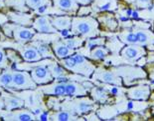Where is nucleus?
I'll list each match as a JSON object with an SVG mask.
<instances>
[{
  "label": "nucleus",
  "mask_w": 154,
  "mask_h": 121,
  "mask_svg": "<svg viewBox=\"0 0 154 121\" xmlns=\"http://www.w3.org/2000/svg\"><path fill=\"white\" fill-rule=\"evenodd\" d=\"M71 32L73 35L87 39L97 37L100 34V23L97 19L94 16L74 15L72 20Z\"/></svg>",
  "instance_id": "f257e3e1"
},
{
  "label": "nucleus",
  "mask_w": 154,
  "mask_h": 121,
  "mask_svg": "<svg viewBox=\"0 0 154 121\" xmlns=\"http://www.w3.org/2000/svg\"><path fill=\"white\" fill-rule=\"evenodd\" d=\"M59 63L69 70L70 72L84 77L90 78L94 72L97 66L93 63V60L88 59L86 56L79 53H75L64 59H61Z\"/></svg>",
  "instance_id": "f03ea898"
},
{
  "label": "nucleus",
  "mask_w": 154,
  "mask_h": 121,
  "mask_svg": "<svg viewBox=\"0 0 154 121\" xmlns=\"http://www.w3.org/2000/svg\"><path fill=\"white\" fill-rule=\"evenodd\" d=\"M97 108V102L88 95L69 98V99L61 103V109L71 111V112L77 114L79 116L93 113V111H94Z\"/></svg>",
  "instance_id": "7ed1b4c3"
},
{
  "label": "nucleus",
  "mask_w": 154,
  "mask_h": 121,
  "mask_svg": "<svg viewBox=\"0 0 154 121\" xmlns=\"http://www.w3.org/2000/svg\"><path fill=\"white\" fill-rule=\"evenodd\" d=\"M114 72L122 78L124 80V84H127L129 81H136L139 79H146L148 77V74L145 70L141 67L137 66H128V65H124V66H114L111 67Z\"/></svg>",
  "instance_id": "20e7f679"
},
{
  "label": "nucleus",
  "mask_w": 154,
  "mask_h": 121,
  "mask_svg": "<svg viewBox=\"0 0 154 121\" xmlns=\"http://www.w3.org/2000/svg\"><path fill=\"white\" fill-rule=\"evenodd\" d=\"M38 85L33 80L28 71L13 70V80L10 89L13 90H33Z\"/></svg>",
  "instance_id": "39448f33"
},
{
  "label": "nucleus",
  "mask_w": 154,
  "mask_h": 121,
  "mask_svg": "<svg viewBox=\"0 0 154 121\" xmlns=\"http://www.w3.org/2000/svg\"><path fill=\"white\" fill-rule=\"evenodd\" d=\"M91 79L97 80L106 85H117L123 86V81L119 75H117L111 69H106L103 67H97L91 75Z\"/></svg>",
  "instance_id": "423d86ee"
},
{
  "label": "nucleus",
  "mask_w": 154,
  "mask_h": 121,
  "mask_svg": "<svg viewBox=\"0 0 154 121\" xmlns=\"http://www.w3.org/2000/svg\"><path fill=\"white\" fill-rule=\"evenodd\" d=\"M147 54L145 47L138 44L125 45L120 50V56L126 61V63H136L139 59L143 58Z\"/></svg>",
  "instance_id": "0eeeda50"
},
{
  "label": "nucleus",
  "mask_w": 154,
  "mask_h": 121,
  "mask_svg": "<svg viewBox=\"0 0 154 121\" xmlns=\"http://www.w3.org/2000/svg\"><path fill=\"white\" fill-rule=\"evenodd\" d=\"M36 33H37V31L32 26H24V25H19L14 23L12 38L17 41L18 43L24 45L33 40Z\"/></svg>",
  "instance_id": "6e6552de"
},
{
  "label": "nucleus",
  "mask_w": 154,
  "mask_h": 121,
  "mask_svg": "<svg viewBox=\"0 0 154 121\" xmlns=\"http://www.w3.org/2000/svg\"><path fill=\"white\" fill-rule=\"evenodd\" d=\"M31 76L37 85H45L55 80L48 65H38L30 70Z\"/></svg>",
  "instance_id": "1a4fd4ad"
},
{
  "label": "nucleus",
  "mask_w": 154,
  "mask_h": 121,
  "mask_svg": "<svg viewBox=\"0 0 154 121\" xmlns=\"http://www.w3.org/2000/svg\"><path fill=\"white\" fill-rule=\"evenodd\" d=\"M151 89L148 84H140L131 86L126 89V96L129 100L146 101L150 98Z\"/></svg>",
  "instance_id": "9d476101"
},
{
  "label": "nucleus",
  "mask_w": 154,
  "mask_h": 121,
  "mask_svg": "<svg viewBox=\"0 0 154 121\" xmlns=\"http://www.w3.org/2000/svg\"><path fill=\"white\" fill-rule=\"evenodd\" d=\"M32 27L38 33L54 34L59 32L52 24L50 15H40L35 17L33 19V22H32Z\"/></svg>",
  "instance_id": "9b49d317"
},
{
  "label": "nucleus",
  "mask_w": 154,
  "mask_h": 121,
  "mask_svg": "<svg viewBox=\"0 0 154 121\" xmlns=\"http://www.w3.org/2000/svg\"><path fill=\"white\" fill-rule=\"evenodd\" d=\"M97 19L100 23V29L103 30L113 32L119 28V21H117L116 16L110 11L100 12L97 16Z\"/></svg>",
  "instance_id": "f8f14e48"
},
{
  "label": "nucleus",
  "mask_w": 154,
  "mask_h": 121,
  "mask_svg": "<svg viewBox=\"0 0 154 121\" xmlns=\"http://www.w3.org/2000/svg\"><path fill=\"white\" fill-rule=\"evenodd\" d=\"M90 91L84 86L83 83L75 80H67L66 81V97L73 98V97H80L88 95Z\"/></svg>",
  "instance_id": "ddd939ff"
},
{
  "label": "nucleus",
  "mask_w": 154,
  "mask_h": 121,
  "mask_svg": "<svg viewBox=\"0 0 154 121\" xmlns=\"http://www.w3.org/2000/svg\"><path fill=\"white\" fill-rule=\"evenodd\" d=\"M133 29L136 34L137 44L147 48L154 46V31L150 30L149 28L141 27H135Z\"/></svg>",
  "instance_id": "4468645a"
},
{
  "label": "nucleus",
  "mask_w": 154,
  "mask_h": 121,
  "mask_svg": "<svg viewBox=\"0 0 154 121\" xmlns=\"http://www.w3.org/2000/svg\"><path fill=\"white\" fill-rule=\"evenodd\" d=\"M20 55L23 58V61L29 62V63L39 62L43 59V57H42V55L40 54L37 47L32 43H30V42L27 44H24V46L20 50Z\"/></svg>",
  "instance_id": "2eb2a0df"
},
{
  "label": "nucleus",
  "mask_w": 154,
  "mask_h": 121,
  "mask_svg": "<svg viewBox=\"0 0 154 121\" xmlns=\"http://www.w3.org/2000/svg\"><path fill=\"white\" fill-rule=\"evenodd\" d=\"M51 46L53 48V51L56 55V57H57L59 60L71 56V55L76 53V51H77L69 47L64 42L63 39H57V40L53 41L51 43Z\"/></svg>",
  "instance_id": "dca6fc26"
},
{
  "label": "nucleus",
  "mask_w": 154,
  "mask_h": 121,
  "mask_svg": "<svg viewBox=\"0 0 154 121\" xmlns=\"http://www.w3.org/2000/svg\"><path fill=\"white\" fill-rule=\"evenodd\" d=\"M52 1L54 8L73 16L77 15V12L80 8V5L76 0H52Z\"/></svg>",
  "instance_id": "f3484780"
},
{
  "label": "nucleus",
  "mask_w": 154,
  "mask_h": 121,
  "mask_svg": "<svg viewBox=\"0 0 154 121\" xmlns=\"http://www.w3.org/2000/svg\"><path fill=\"white\" fill-rule=\"evenodd\" d=\"M6 120H17V121H32L37 120V116L34 112L28 109H15L9 111V113L4 116Z\"/></svg>",
  "instance_id": "a211bd4d"
},
{
  "label": "nucleus",
  "mask_w": 154,
  "mask_h": 121,
  "mask_svg": "<svg viewBox=\"0 0 154 121\" xmlns=\"http://www.w3.org/2000/svg\"><path fill=\"white\" fill-rule=\"evenodd\" d=\"M50 17L52 24L59 32L64 30H71L72 20H73L72 15H50Z\"/></svg>",
  "instance_id": "6ab92c4d"
},
{
  "label": "nucleus",
  "mask_w": 154,
  "mask_h": 121,
  "mask_svg": "<svg viewBox=\"0 0 154 121\" xmlns=\"http://www.w3.org/2000/svg\"><path fill=\"white\" fill-rule=\"evenodd\" d=\"M48 67L50 69L52 75L54 76L55 80H59V81H66L69 80L70 78V71L67 70L63 65H61L60 63H57V62H53L52 63L48 64Z\"/></svg>",
  "instance_id": "aec40b11"
},
{
  "label": "nucleus",
  "mask_w": 154,
  "mask_h": 121,
  "mask_svg": "<svg viewBox=\"0 0 154 121\" xmlns=\"http://www.w3.org/2000/svg\"><path fill=\"white\" fill-rule=\"evenodd\" d=\"M91 98L96 101L97 103L100 104H106L109 101L110 94L109 91L106 90V88L101 87V86H94L90 91Z\"/></svg>",
  "instance_id": "412c9836"
},
{
  "label": "nucleus",
  "mask_w": 154,
  "mask_h": 121,
  "mask_svg": "<svg viewBox=\"0 0 154 121\" xmlns=\"http://www.w3.org/2000/svg\"><path fill=\"white\" fill-rule=\"evenodd\" d=\"M8 17L11 22H14V23L19 25L29 26L32 25V22H33L31 20L32 16L30 14H26V12L13 10L11 12H8Z\"/></svg>",
  "instance_id": "4be33fe9"
},
{
  "label": "nucleus",
  "mask_w": 154,
  "mask_h": 121,
  "mask_svg": "<svg viewBox=\"0 0 154 121\" xmlns=\"http://www.w3.org/2000/svg\"><path fill=\"white\" fill-rule=\"evenodd\" d=\"M81 119L80 116L77 114H74L71 111L60 109V110H53L50 112V120L55 121H68V120H79Z\"/></svg>",
  "instance_id": "5701e85b"
},
{
  "label": "nucleus",
  "mask_w": 154,
  "mask_h": 121,
  "mask_svg": "<svg viewBox=\"0 0 154 121\" xmlns=\"http://www.w3.org/2000/svg\"><path fill=\"white\" fill-rule=\"evenodd\" d=\"M3 99H4V106L5 109L7 111L19 109V108H24L25 102L19 97L13 96L11 94H3Z\"/></svg>",
  "instance_id": "b1692460"
},
{
  "label": "nucleus",
  "mask_w": 154,
  "mask_h": 121,
  "mask_svg": "<svg viewBox=\"0 0 154 121\" xmlns=\"http://www.w3.org/2000/svg\"><path fill=\"white\" fill-rule=\"evenodd\" d=\"M117 37H119V41L122 44L125 45H132V44H137V38H136V34L135 31H134L133 28H125L123 30H121L117 34Z\"/></svg>",
  "instance_id": "393cba45"
},
{
  "label": "nucleus",
  "mask_w": 154,
  "mask_h": 121,
  "mask_svg": "<svg viewBox=\"0 0 154 121\" xmlns=\"http://www.w3.org/2000/svg\"><path fill=\"white\" fill-rule=\"evenodd\" d=\"M31 43L37 47L40 54L42 55V57H43V59H56L57 58L51 44H48L46 42H42V41H35V42H31Z\"/></svg>",
  "instance_id": "a878e982"
},
{
  "label": "nucleus",
  "mask_w": 154,
  "mask_h": 121,
  "mask_svg": "<svg viewBox=\"0 0 154 121\" xmlns=\"http://www.w3.org/2000/svg\"><path fill=\"white\" fill-rule=\"evenodd\" d=\"M109 49L106 47V45H100L91 49L90 58L93 61H103L109 56Z\"/></svg>",
  "instance_id": "bb28decb"
},
{
  "label": "nucleus",
  "mask_w": 154,
  "mask_h": 121,
  "mask_svg": "<svg viewBox=\"0 0 154 121\" xmlns=\"http://www.w3.org/2000/svg\"><path fill=\"white\" fill-rule=\"evenodd\" d=\"M26 4L31 10L42 11L47 8L53 7L52 0H25Z\"/></svg>",
  "instance_id": "cd10ccee"
},
{
  "label": "nucleus",
  "mask_w": 154,
  "mask_h": 121,
  "mask_svg": "<svg viewBox=\"0 0 154 121\" xmlns=\"http://www.w3.org/2000/svg\"><path fill=\"white\" fill-rule=\"evenodd\" d=\"M64 40V42L70 48L74 49V50H77V49L83 47V45L86 43V39L80 36H77V35H73L72 36H68L65 38H62Z\"/></svg>",
  "instance_id": "c85d7f7f"
},
{
  "label": "nucleus",
  "mask_w": 154,
  "mask_h": 121,
  "mask_svg": "<svg viewBox=\"0 0 154 121\" xmlns=\"http://www.w3.org/2000/svg\"><path fill=\"white\" fill-rule=\"evenodd\" d=\"M6 6L10 7L14 11L20 12H28L30 8L26 4L25 0H5Z\"/></svg>",
  "instance_id": "c756f323"
},
{
  "label": "nucleus",
  "mask_w": 154,
  "mask_h": 121,
  "mask_svg": "<svg viewBox=\"0 0 154 121\" xmlns=\"http://www.w3.org/2000/svg\"><path fill=\"white\" fill-rule=\"evenodd\" d=\"M13 80V71L4 69V71L0 74V86L5 89H10Z\"/></svg>",
  "instance_id": "7c9ffc66"
},
{
  "label": "nucleus",
  "mask_w": 154,
  "mask_h": 121,
  "mask_svg": "<svg viewBox=\"0 0 154 121\" xmlns=\"http://www.w3.org/2000/svg\"><path fill=\"white\" fill-rule=\"evenodd\" d=\"M106 40L104 37H93L86 40V48L87 49H91L96 46H100V45H106Z\"/></svg>",
  "instance_id": "2f4dec72"
},
{
  "label": "nucleus",
  "mask_w": 154,
  "mask_h": 121,
  "mask_svg": "<svg viewBox=\"0 0 154 121\" xmlns=\"http://www.w3.org/2000/svg\"><path fill=\"white\" fill-rule=\"evenodd\" d=\"M9 64H10V60L7 56V52L4 48L0 46V69H7Z\"/></svg>",
  "instance_id": "473e14b6"
},
{
  "label": "nucleus",
  "mask_w": 154,
  "mask_h": 121,
  "mask_svg": "<svg viewBox=\"0 0 154 121\" xmlns=\"http://www.w3.org/2000/svg\"><path fill=\"white\" fill-rule=\"evenodd\" d=\"M6 52H7V56L10 62H13V63H20V62L23 61V58L21 57L20 53L18 54L13 49H6Z\"/></svg>",
  "instance_id": "72a5a7b5"
},
{
  "label": "nucleus",
  "mask_w": 154,
  "mask_h": 121,
  "mask_svg": "<svg viewBox=\"0 0 154 121\" xmlns=\"http://www.w3.org/2000/svg\"><path fill=\"white\" fill-rule=\"evenodd\" d=\"M153 7V0H136L135 9H150Z\"/></svg>",
  "instance_id": "f704fd0d"
},
{
  "label": "nucleus",
  "mask_w": 154,
  "mask_h": 121,
  "mask_svg": "<svg viewBox=\"0 0 154 121\" xmlns=\"http://www.w3.org/2000/svg\"><path fill=\"white\" fill-rule=\"evenodd\" d=\"M94 9L91 8V5H85V6H80L79 10L77 12L78 16H85V15H90L91 12H93Z\"/></svg>",
  "instance_id": "c9c22d12"
},
{
  "label": "nucleus",
  "mask_w": 154,
  "mask_h": 121,
  "mask_svg": "<svg viewBox=\"0 0 154 121\" xmlns=\"http://www.w3.org/2000/svg\"><path fill=\"white\" fill-rule=\"evenodd\" d=\"M148 67V77L154 82V62H151L150 64H147Z\"/></svg>",
  "instance_id": "e433bc0d"
},
{
  "label": "nucleus",
  "mask_w": 154,
  "mask_h": 121,
  "mask_svg": "<svg viewBox=\"0 0 154 121\" xmlns=\"http://www.w3.org/2000/svg\"><path fill=\"white\" fill-rule=\"evenodd\" d=\"M77 3L80 6H85V5H91L94 2V0H76Z\"/></svg>",
  "instance_id": "4c0bfd02"
},
{
  "label": "nucleus",
  "mask_w": 154,
  "mask_h": 121,
  "mask_svg": "<svg viewBox=\"0 0 154 121\" xmlns=\"http://www.w3.org/2000/svg\"><path fill=\"white\" fill-rule=\"evenodd\" d=\"M135 1L136 0H122L123 3H125L126 5H128L131 8H134V9H135Z\"/></svg>",
  "instance_id": "58836bf2"
},
{
  "label": "nucleus",
  "mask_w": 154,
  "mask_h": 121,
  "mask_svg": "<svg viewBox=\"0 0 154 121\" xmlns=\"http://www.w3.org/2000/svg\"><path fill=\"white\" fill-rule=\"evenodd\" d=\"M5 7H7V6H6V3H5V0H0V10L4 9Z\"/></svg>",
  "instance_id": "ea45409f"
},
{
  "label": "nucleus",
  "mask_w": 154,
  "mask_h": 121,
  "mask_svg": "<svg viewBox=\"0 0 154 121\" xmlns=\"http://www.w3.org/2000/svg\"><path fill=\"white\" fill-rule=\"evenodd\" d=\"M2 35V29H1V26H0V37H1Z\"/></svg>",
  "instance_id": "a19ab883"
},
{
  "label": "nucleus",
  "mask_w": 154,
  "mask_h": 121,
  "mask_svg": "<svg viewBox=\"0 0 154 121\" xmlns=\"http://www.w3.org/2000/svg\"><path fill=\"white\" fill-rule=\"evenodd\" d=\"M152 114H153V116H154V107H152Z\"/></svg>",
  "instance_id": "79ce46f5"
},
{
  "label": "nucleus",
  "mask_w": 154,
  "mask_h": 121,
  "mask_svg": "<svg viewBox=\"0 0 154 121\" xmlns=\"http://www.w3.org/2000/svg\"><path fill=\"white\" fill-rule=\"evenodd\" d=\"M153 31H154V25H153Z\"/></svg>",
  "instance_id": "37998d69"
}]
</instances>
